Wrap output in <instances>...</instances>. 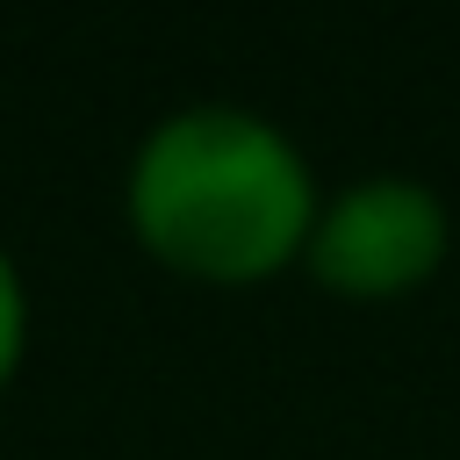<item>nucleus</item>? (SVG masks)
Listing matches in <instances>:
<instances>
[{
  "instance_id": "1",
  "label": "nucleus",
  "mask_w": 460,
  "mask_h": 460,
  "mask_svg": "<svg viewBox=\"0 0 460 460\" xmlns=\"http://www.w3.org/2000/svg\"><path fill=\"white\" fill-rule=\"evenodd\" d=\"M316 201L302 144L244 101H187L158 115L122 172L137 244L208 288H259L302 266Z\"/></svg>"
},
{
  "instance_id": "2",
  "label": "nucleus",
  "mask_w": 460,
  "mask_h": 460,
  "mask_svg": "<svg viewBox=\"0 0 460 460\" xmlns=\"http://www.w3.org/2000/svg\"><path fill=\"white\" fill-rule=\"evenodd\" d=\"M453 259V208L417 172H359L316 201L302 273L338 302H402Z\"/></svg>"
},
{
  "instance_id": "3",
  "label": "nucleus",
  "mask_w": 460,
  "mask_h": 460,
  "mask_svg": "<svg viewBox=\"0 0 460 460\" xmlns=\"http://www.w3.org/2000/svg\"><path fill=\"white\" fill-rule=\"evenodd\" d=\"M22 345H29V288H22L14 252L0 244V388H7V374L22 367Z\"/></svg>"
}]
</instances>
